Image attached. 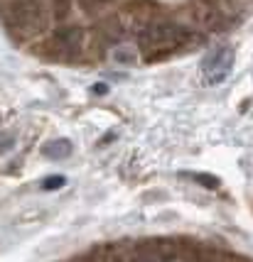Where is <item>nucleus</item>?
Returning <instances> with one entry per match:
<instances>
[{"instance_id":"1","label":"nucleus","mask_w":253,"mask_h":262,"mask_svg":"<svg viewBox=\"0 0 253 262\" xmlns=\"http://www.w3.org/2000/svg\"><path fill=\"white\" fill-rule=\"evenodd\" d=\"M184 30L172 23H155L145 27L140 34V52L145 54L148 61L162 59L167 54H172L177 47L182 45Z\"/></svg>"},{"instance_id":"2","label":"nucleus","mask_w":253,"mask_h":262,"mask_svg":"<svg viewBox=\"0 0 253 262\" xmlns=\"http://www.w3.org/2000/svg\"><path fill=\"white\" fill-rule=\"evenodd\" d=\"M233 61H236V54H233V49L231 47H217V49H211L204 61H202V81L207 83V86H219V83H224V81L229 79L231 69H233Z\"/></svg>"},{"instance_id":"3","label":"nucleus","mask_w":253,"mask_h":262,"mask_svg":"<svg viewBox=\"0 0 253 262\" xmlns=\"http://www.w3.org/2000/svg\"><path fill=\"white\" fill-rule=\"evenodd\" d=\"M42 5L37 0H15L5 10V20L10 27L23 32H35L42 27Z\"/></svg>"},{"instance_id":"4","label":"nucleus","mask_w":253,"mask_h":262,"mask_svg":"<svg viewBox=\"0 0 253 262\" xmlns=\"http://www.w3.org/2000/svg\"><path fill=\"white\" fill-rule=\"evenodd\" d=\"M81 42H84V32L79 27H67V30H59L54 37H52V52L59 54V57H76L81 49Z\"/></svg>"},{"instance_id":"5","label":"nucleus","mask_w":253,"mask_h":262,"mask_svg":"<svg viewBox=\"0 0 253 262\" xmlns=\"http://www.w3.org/2000/svg\"><path fill=\"white\" fill-rule=\"evenodd\" d=\"M71 142L69 140H64V137H59V140H49V142H45L42 145V155H45L47 160H54V162H59V160H67L71 155Z\"/></svg>"},{"instance_id":"6","label":"nucleus","mask_w":253,"mask_h":262,"mask_svg":"<svg viewBox=\"0 0 253 262\" xmlns=\"http://www.w3.org/2000/svg\"><path fill=\"white\" fill-rule=\"evenodd\" d=\"M113 59L118 64H135V52L130 47H118L113 52Z\"/></svg>"},{"instance_id":"7","label":"nucleus","mask_w":253,"mask_h":262,"mask_svg":"<svg viewBox=\"0 0 253 262\" xmlns=\"http://www.w3.org/2000/svg\"><path fill=\"white\" fill-rule=\"evenodd\" d=\"M64 184H67V177L54 174V177H49V179H45V182H42V189H45V191H57V189H62Z\"/></svg>"},{"instance_id":"8","label":"nucleus","mask_w":253,"mask_h":262,"mask_svg":"<svg viewBox=\"0 0 253 262\" xmlns=\"http://www.w3.org/2000/svg\"><path fill=\"white\" fill-rule=\"evenodd\" d=\"M194 179L199 184H204V186H209V189H217L219 182L214 179V177H209V174H194Z\"/></svg>"},{"instance_id":"9","label":"nucleus","mask_w":253,"mask_h":262,"mask_svg":"<svg viewBox=\"0 0 253 262\" xmlns=\"http://www.w3.org/2000/svg\"><path fill=\"white\" fill-rule=\"evenodd\" d=\"M12 142H15L12 135H0V155H3V152H8V149L12 147Z\"/></svg>"},{"instance_id":"10","label":"nucleus","mask_w":253,"mask_h":262,"mask_svg":"<svg viewBox=\"0 0 253 262\" xmlns=\"http://www.w3.org/2000/svg\"><path fill=\"white\" fill-rule=\"evenodd\" d=\"M93 91H96V93H106V91H108V89H106V86H101V83H99V86H96Z\"/></svg>"},{"instance_id":"11","label":"nucleus","mask_w":253,"mask_h":262,"mask_svg":"<svg viewBox=\"0 0 253 262\" xmlns=\"http://www.w3.org/2000/svg\"><path fill=\"white\" fill-rule=\"evenodd\" d=\"M101 262H115V260H113V257H106V260H101Z\"/></svg>"}]
</instances>
